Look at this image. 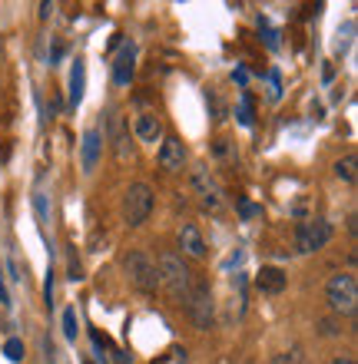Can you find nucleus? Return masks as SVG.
<instances>
[{
  "instance_id": "nucleus-1",
  "label": "nucleus",
  "mask_w": 358,
  "mask_h": 364,
  "mask_svg": "<svg viewBox=\"0 0 358 364\" xmlns=\"http://www.w3.org/2000/svg\"><path fill=\"white\" fill-rule=\"evenodd\" d=\"M156 272H159V285L169 291V298L186 305V298L193 291V272L186 269V262L176 252H163L159 262H156Z\"/></svg>"
},
{
  "instance_id": "nucleus-2",
  "label": "nucleus",
  "mask_w": 358,
  "mask_h": 364,
  "mask_svg": "<svg viewBox=\"0 0 358 364\" xmlns=\"http://www.w3.org/2000/svg\"><path fill=\"white\" fill-rule=\"evenodd\" d=\"M325 298H329V308L335 315H355L358 311V282L352 272H339V275L329 278L325 285Z\"/></svg>"
},
{
  "instance_id": "nucleus-3",
  "label": "nucleus",
  "mask_w": 358,
  "mask_h": 364,
  "mask_svg": "<svg viewBox=\"0 0 358 364\" xmlns=\"http://www.w3.org/2000/svg\"><path fill=\"white\" fill-rule=\"evenodd\" d=\"M126 278H130V285L136 291H143V295H153L156 288H159V272H156V262L146 255L143 249H133L126 255Z\"/></svg>"
},
{
  "instance_id": "nucleus-4",
  "label": "nucleus",
  "mask_w": 358,
  "mask_h": 364,
  "mask_svg": "<svg viewBox=\"0 0 358 364\" xmlns=\"http://www.w3.org/2000/svg\"><path fill=\"white\" fill-rule=\"evenodd\" d=\"M193 192H196V199H199V205H203L206 212L219 215V212L226 209L223 186H219V179H216L206 166H196V169H193Z\"/></svg>"
},
{
  "instance_id": "nucleus-5",
  "label": "nucleus",
  "mask_w": 358,
  "mask_h": 364,
  "mask_svg": "<svg viewBox=\"0 0 358 364\" xmlns=\"http://www.w3.org/2000/svg\"><path fill=\"white\" fill-rule=\"evenodd\" d=\"M149 212H153V189L146 186V182H133L123 196V219L126 225H143L149 219Z\"/></svg>"
},
{
  "instance_id": "nucleus-6",
  "label": "nucleus",
  "mask_w": 358,
  "mask_h": 364,
  "mask_svg": "<svg viewBox=\"0 0 358 364\" xmlns=\"http://www.w3.org/2000/svg\"><path fill=\"white\" fill-rule=\"evenodd\" d=\"M186 311H189V318H193V325L199 328V331H209V328H213V321H216V301H213L209 285L193 282V291H189V298H186Z\"/></svg>"
},
{
  "instance_id": "nucleus-7",
  "label": "nucleus",
  "mask_w": 358,
  "mask_h": 364,
  "mask_svg": "<svg viewBox=\"0 0 358 364\" xmlns=\"http://www.w3.org/2000/svg\"><path fill=\"white\" fill-rule=\"evenodd\" d=\"M329 239H332V225L325 219H305L299 229H295V249L305 252V255L325 249Z\"/></svg>"
},
{
  "instance_id": "nucleus-8",
  "label": "nucleus",
  "mask_w": 358,
  "mask_h": 364,
  "mask_svg": "<svg viewBox=\"0 0 358 364\" xmlns=\"http://www.w3.org/2000/svg\"><path fill=\"white\" fill-rule=\"evenodd\" d=\"M186 166V146L179 136H166L163 146H159V169L166 173H179Z\"/></svg>"
},
{
  "instance_id": "nucleus-9",
  "label": "nucleus",
  "mask_w": 358,
  "mask_h": 364,
  "mask_svg": "<svg viewBox=\"0 0 358 364\" xmlns=\"http://www.w3.org/2000/svg\"><path fill=\"white\" fill-rule=\"evenodd\" d=\"M100 153H103V133L97 126L83 133V143H80V163H83V173H93L100 166Z\"/></svg>"
},
{
  "instance_id": "nucleus-10",
  "label": "nucleus",
  "mask_w": 358,
  "mask_h": 364,
  "mask_svg": "<svg viewBox=\"0 0 358 364\" xmlns=\"http://www.w3.org/2000/svg\"><path fill=\"white\" fill-rule=\"evenodd\" d=\"M133 73H136V47L133 43H123L117 60H113V80H117L120 87H130Z\"/></svg>"
},
{
  "instance_id": "nucleus-11",
  "label": "nucleus",
  "mask_w": 358,
  "mask_h": 364,
  "mask_svg": "<svg viewBox=\"0 0 358 364\" xmlns=\"http://www.w3.org/2000/svg\"><path fill=\"white\" fill-rule=\"evenodd\" d=\"M136 139L139 143H159L163 139V119L153 113V109H146V113L136 116Z\"/></svg>"
},
{
  "instance_id": "nucleus-12",
  "label": "nucleus",
  "mask_w": 358,
  "mask_h": 364,
  "mask_svg": "<svg viewBox=\"0 0 358 364\" xmlns=\"http://www.w3.org/2000/svg\"><path fill=\"white\" fill-rule=\"evenodd\" d=\"M179 249H183V255H189V259H206V239L193 222H186L183 229H179Z\"/></svg>"
},
{
  "instance_id": "nucleus-13",
  "label": "nucleus",
  "mask_w": 358,
  "mask_h": 364,
  "mask_svg": "<svg viewBox=\"0 0 358 364\" xmlns=\"http://www.w3.org/2000/svg\"><path fill=\"white\" fill-rule=\"evenodd\" d=\"M256 288H259L262 295H279L282 288H285V272L275 269V265H262L259 275H256Z\"/></svg>"
},
{
  "instance_id": "nucleus-14",
  "label": "nucleus",
  "mask_w": 358,
  "mask_h": 364,
  "mask_svg": "<svg viewBox=\"0 0 358 364\" xmlns=\"http://www.w3.org/2000/svg\"><path fill=\"white\" fill-rule=\"evenodd\" d=\"M83 90H87V67L83 63H73V70H70V106L77 109L80 100H83Z\"/></svg>"
},
{
  "instance_id": "nucleus-15",
  "label": "nucleus",
  "mask_w": 358,
  "mask_h": 364,
  "mask_svg": "<svg viewBox=\"0 0 358 364\" xmlns=\"http://www.w3.org/2000/svg\"><path fill=\"white\" fill-rule=\"evenodd\" d=\"M110 139H113V149H117L120 159H126V156H130V136H126L123 119H120L117 113L110 116Z\"/></svg>"
},
{
  "instance_id": "nucleus-16",
  "label": "nucleus",
  "mask_w": 358,
  "mask_h": 364,
  "mask_svg": "<svg viewBox=\"0 0 358 364\" xmlns=\"http://www.w3.org/2000/svg\"><path fill=\"white\" fill-rule=\"evenodd\" d=\"M355 166H358V159H355V156H342V159H339V163H335V176H339V179H345V182H355Z\"/></svg>"
},
{
  "instance_id": "nucleus-17",
  "label": "nucleus",
  "mask_w": 358,
  "mask_h": 364,
  "mask_svg": "<svg viewBox=\"0 0 358 364\" xmlns=\"http://www.w3.org/2000/svg\"><path fill=\"white\" fill-rule=\"evenodd\" d=\"M77 331H80L77 308H67V311H63V338H67V341H77Z\"/></svg>"
},
{
  "instance_id": "nucleus-18",
  "label": "nucleus",
  "mask_w": 358,
  "mask_h": 364,
  "mask_svg": "<svg viewBox=\"0 0 358 364\" xmlns=\"http://www.w3.org/2000/svg\"><path fill=\"white\" fill-rule=\"evenodd\" d=\"M4 355H7L10 361H23V341H20V338H10L7 345H4Z\"/></svg>"
},
{
  "instance_id": "nucleus-19",
  "label": "nucleus",
  "mask_w": 358,
  "mask_h": 364,
  "mask_svg": "<svg viewBox=\"0 0 358 364\" xmlns=\"http://www.w3.org/2000/svg\"><path fill=\"white\" fill-rule=\"evenodd\" d=\"M272 364H302V348H292V351H282Z\"/></svg>"
},
{
  "instance_id": "nucleus-20",
  "label": "nucleus",
  "mask_w": 358,
  "mask_h": 364,
  "mask_svg": "<svg viewBox=\"0 0 358 364\" xmlns=\"http://www.w3.org/2000/svg\"><path fill=\"white\" fill-rule=\"evenodd\" d=\"M239 123L242 126H252V100L242 96V106H239Z\"/></svg>"
},
{
  "instance_id": "nucleus-21",
  "label": "nucleus",
  "mask_w": 358,
  "mask_h": 364,
  "mask_svg": "<svg viewBox=\"0 0 358 364\" xmlns=\"http://www.w3.org/2000/svg\"><path fill=\"white\" fill-rule=\"evenodd\" d=\"M43 298H47V308H53V272H47V282H43Z\"/></svg>"
},
{
  "instance_id": "nucleus-22",
  "label": "nucleus",
  "mask_w": 358,
  "mask_h": 364,
  "mask_svg": "<svg viewBox=\"0 0 358 364\" xmlns=\"http://www.w3.org/2000/svg\"><path fill=\"white\" fill-rule=\"evenodd\" d=\"M319 328H322V335H339V328H335V321H319Z\"/></svg>"
},
{
  "instance_id": "nucleus-23",
  "label": "nucleus",
  "mask_w": 358,
  "mask_h": 364,
  "mask_svg": "<svg viewBox=\"0 0 358 364\" xmlns=\"http://www.w3.org/2000/svg\"><path fill=\"white\" fill-rule=\"evenodd\" d=\"M0 305H10V291L4 285V272H0Z\"/></svg>"
},
{
  "instance_id": "nucleus-24",
  "label": "nucleus",
  "mask_w": 358,
  "mask_h": 364,
  "mask_svg": "<svg viewBox=\"0 0 358 364\" xmlns=\"http://www.w3.org/2000/svg\"><path fill=\"white\" fill-rule=\"evenodd\" d=\"M43 351H47V358L53 361V341H50V338H43Z\"/></svg>"
},
{
  "instance_id": "nucleus-25",
  "label": "nucleus",
  "mask_w": 358,
  "mask_h": 364,
  "mask_svg": "<svg viewBox=\"0 0 358 364\" xmlns=\"http://www.w3.org/2000/svg\"><path fill=\"white\" fill-rule=\"evenodd\" d=\"M332 364H355V358H349V355H339V358H335V361H332Z\"/></svg>"
}]
</instances>
